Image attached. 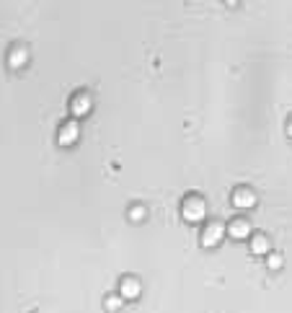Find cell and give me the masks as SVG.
Listing matches in <instances>:
<instances>
[{"instance_id": "cell-1", "label": "cell", "mask_w": 292, "mask_h": 313, "mask_svg": "<svg viewBox=\"0 0 292 313\" xmlns=\"http://www.w3.org/2000/svg\"><path fill=\"white\" fill-rule=\"evenodd\" d=\"M204 200L202 197H197V194H191V197H186L184 200V205H181V215H184V220H189V223H197V220H202L204 218Z\"/></svg>"}, {"instance_id": "cell-2", "label": "cell", "mask_w": 292, "mask_h": 313, "mask_svg": "<svg viewBox=\"0 0 292 313\" xmlns=\"http://www.w3.org/2000/svg\"><path fill=\"white\" fill-rule=\"evenodd\" d=\"M223 233H225V225L223 223H217V220H210L204 225V230H202V246H217L220 244V238H223Z\"/></svg>"}, {"instance_id": "cell-3", "label": "cell", "mask_w": 292, "mask_h": 313, "mask_svg": "<svg viewBox=\"0 0 292 313\" xmlns=\"http://www.w3.org/2000/svg\"><path fill=\"white\" fill-rule=\"evenodd\" d=\"M233 205L235 207H240V210H246V207H254L256 205V194L251 191V189H235L233 191Z\"/></svg>"}, {"instance_id": "cell-4", "label": "cell", "mask_w": 292, "mask_h": 313, "mask_svg": "<svg viewBox=\"0 0 292 313\" xmlns=\"http://www.w3.org/2000/svg\"><path fill=\"white\" fill-rule=\"evenodd\" d=\"M228 233H230V238H248L251 236V223L243 218H235V220H230Z\"/></svg>"}, {"instance_id": "cell-5", "label": "cell", "mask_w": 292, "mask_h": 313, "mask_svg": "<svg viewBox=\"0 0 292 313\" xmlns=\"http://www.w3.org/2000/svg\"><path fill=\"white\" fill-rule=\"evenodd\" d=\"M91 106H93V101H91L88 93H78V96H72V104H70V109H72L75 116H86V114L91 111Z\"/></svg>"}, {"instance_id": "cell-6", "label": "cell", "mask_w": 292, "mask_h": 313, "mask_svg": "<svg viewBox=\"0 0 292 313\" xmlns=\"http://www.w3.org/2000/svg\"><path fill=\"white\" fill-rule=\"evenodd\" d=\"M78 122H65L62 127H60V135H57V142L60 145H72L75 140H78Z\"/></svg>"}, {"instance_id": "cell-7", "label": "cell", "mask_w": 292, "mask_h": 313, "mask_svg": "<svg viewBox=\"0 0 292 313\" xmlns=\"http://www.w3.org/2000/svg\"><path fill=\"white\" fill-rule=\"evenodd\" d=\"M119 295H121L124 300L137 298V295H140V282H137L135 277H124V280L119 282Z\"/></svg>"}, {"instance_id": "cell-8", "label": "cell", "mask_w": 292, "mask_h": 313, "mask_svg": "<svg viewBox=\"0 0 292 313\" xmlns=\"http://www.w3.org/2000/svg\"><path fill=\"white\" fill-rule=\"evenodd\" d=\"M29 62V52H26V47H13L11 50V55H8V65L13 67V70H18V67H23Z\"/></svg>"}, {"instance_id": "cell-9", "label": "cell", "mask_w": 292, "mask_h": 313, "mask_svg": "<svg viewBox=\"0 0 292 313\" xmlns=\"http://www.w3.org/2000/svg\"><path fill=\"white\" fill-rule=\"evenodd\" d=\"M269 246H272V244H269V238H266V236H261V233L251 238V251H254V254H266V251H269Z\"/></svg>"}, {"instance_id": "cell-10", "label": "cell", "mask_w": 292, "mask_h": 313, "mask_svg": "<svg viewBox=\"0 0 292 313\" xmlns=\"http://www.w3.org/2000/svg\"><path fill=\"white\" fill-rule=\"evenodd\" d=\"M119 308H121V298H119V295H109V298H106V310L116 313Z\"/></svg>"}, {"instance_id": "cell-11", "label": "cell", "mask_w": 292, "mask_h": 313, "mask_svg": "<svg viewBox=\"0 0 292 313\" xmlns=\"http://www.w3.org/2000/svg\"><path fill=\"white\" fill-rule=\"evenodd\" d=\"M130 218H132V220H142V218H145V207L135 205V207L130 210Z\"/></svg>"}, {"instance_id": "cell-12", "label": "cell", "mask_w": 292, "mask_h": 313, "mask_svg": "<svg viewBox=\"0 0 292 313\" xmlns=\"http://www.w3.org/2000/svg\"><path fill=\"white\" fill-rule=\"evenodd\" d=\"M282 267V256L279 254H272L269 256V269H279Z\"/></svg>"}, {"instance_id": "cell-13", "label": "cell", "mask_w": 292, "mask_h": 313, "mask_svg": "<svg viewBox=\"0 0 292 313\" xmlns=\"http://www.w3.org/2000/svg\"><path fill=\"white\" fill-rule=\"evenodd\" d=\"M287 132H289V137H292V119L287 122Z\"/></svg>"}]
</instances>
